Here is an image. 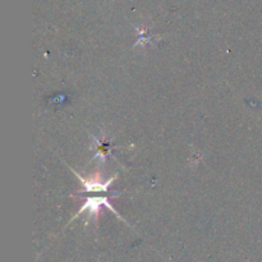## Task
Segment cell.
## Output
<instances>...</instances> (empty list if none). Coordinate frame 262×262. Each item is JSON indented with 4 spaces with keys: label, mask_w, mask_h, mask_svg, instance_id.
I'll use <instances>...</instances> for the list:
<instances>
[{
    "label": "cell",
    "mask_w": 262,
    "mask_h": 262,
    "mask_svg": "<svg viewBox=\"0 0 262 262\" xmlns=\"http://www.w3.org/2000/svg\"><path fill=\"white\" fill-rule=\"evenodd\" d=\"M101 206H106L107 209L112 210L115 215H118V216H119V214L117 212V210L114 209V206L110 204L109 200H107L106 197H89V199L86 200V202L82 205L81 209H79V212H77L76 216H73V219H76L78 215L83 214L84 211H89L90 217H97V215H99V212H100V207ZM120 219H123V217H120Z\"/></svg>",
    "instance_id": "1"
},
{
    "label": "cell",
    "mask_w": 262,
    "mask_h": 262,
    "mask_svg": "<svg viewBox=\"0 0 262 262\" xmlns=\"http://www.w3.org/2000/svg\"><path fill=\"white\" fill-rule=\"evenodd\" d=\"M72 171H73V173L78 177L79 181H81V183L83 184V187L86 188L87 192H106L107 187H109L110 184L114 182V179L117 178V176H115V177H112L109 181L102 182V181H100L99 177L97 176L92 177V178H90V179H86V178H83L82 176H79L77 171H74V170H72Z\"/></svg>",
    "instance_id": "2"
},
{
    "label": "cell",
    "mask_w": 262,
    "mask_h": 262,
    "mask_svg": "<svg viewBox=\"0 0 262 262\" xmlns=\"http://www.w3.org/2000/svg\"><path fill=\"white\" fill-rule=\"evenodd\" d=\"M92 138H94V140L96 141V145H97V147H99V151H97V155L95 156V158L100 156V158H101L102 160H105V158H106V156L110 154L109 145H104V143L101 142V140H96V138H95V137H92Z\"/></svg>",
    "instance_id": "3"
}]
</instances>
